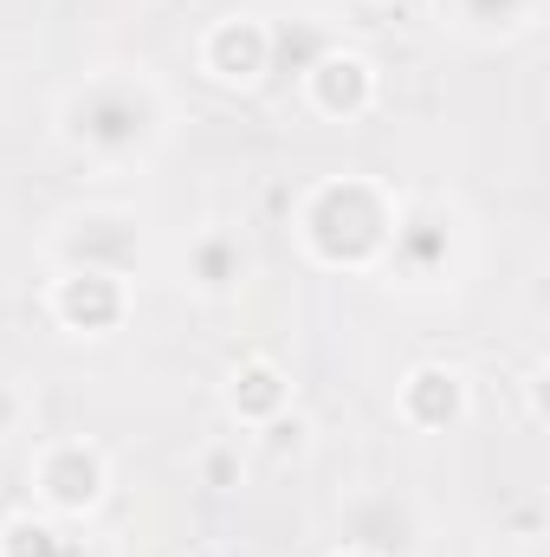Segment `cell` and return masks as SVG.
<instances>
[{"mask_svg": "<svg viewBox=\"0 0 550 557\" xmlns=\"http://www.w3.org/2000/svg\"><path fill=\"white\" fill-rule=\"evenodd\" d=\"M182 292L201 298V305H234L253 278V247L234 234V227H201L188 247H182Z\"/></svg>", "mask_w": 550, "mask_h": 557, "instance_id": "obj_10", "label": "cell"}, {"mask_svg": "<svg viewBox=\"0 0 550 557\" xmlns=\"http://www.w3.org/2000/svg\"><path fill=\"white\" fill-rule=\"evenodd\" d=\"M52 131L91 169H137L168 137V104H162L155 78H142L130 65H104L59 98Z\"/></svg>", "mask_w": 550, "mask_h": 557, "instance_id": "obj_2", "label": "cell"}, {"mask_svg": "<svg viewBox=\"0 0 550 557\" xmlns=\"http://www.w3.org/2000/svg\"><path fill=\"white\" fill-rule=\"evenodd\" d=\"M545 363H538V370H532V376H525V409H532V421H538V428H545Z\"/></svg>", "mask_w": 550, "mask_h": 557, "instance_id": "obj_18", "label": "cell"}, {"mask_svg": "<svg viewBox=\"0 0 550 557\" xmlns=\"http://www.w3.org/2000/svg\"><path fill=\"white\" fill-rule=\"evenodd\" d=\"M137 311V285L124 273H85V267H52L46 278V318L65 331V337H117Z\"/></svg>", "mask_w": 550, "mask_h": 557, "instance_id": "obj_6", "label": "cell"}, {"mask_svg": "<svg viewBox=\"0 0 550 557\" xmlns=\"http://www.w3.org/2000/svg\"><path fill=\"white\" fill-rule=\"evenodd\" d=\"M137 260H142V227L130 208H72L52 227V267L137 278Z\"/></svg>", "mask_w": 550, "mask_h": 557, "instance_id": "obj_8", "label": "cell"}, {"mask_svg": "<svg viewBox=\"0 0 550 557\" xmlns=\"http://www.w3.org/2000/svg\"><path fill=\"white\" fill-rule=\"evenodd\" d=\"M298 98H304V111L317 117V124H363L376 104H383V72H376V59L370 52H357V46H324L304 72H298Z\"/></svg>", "mask_w": 550, "mask_h": 557, "instance_id": "obj_7", "label": "cell"}, {"mask_svg": "<svg viewBox=\"0 0 550 557\" xmlns=\"http://www.w3.org/2000/svg\"><path fill=\"white\" fill-rule=\"evenodd\" d=\"M253 441H260L273 460H304V454H311V421L298 416V409H285V416H273L266 428H253Z\"/></svg>", "mask_w": 550, "mask_h": 557, "instance_id": "obj_16", "label": "cell"}, {"mask_svg": "<svg viewBox=\"0 0 550 557\" xmlns=\"http://www.w3.org/2000/svg\"><path fill=\"white\" fill-rule=\"evenodd\" d=\"M343 545H363L376 557H414L421 519H414L409 499H396V493H363V499L343 506Z\"/></svg>", "mask_w": 550, "mask_h": 557, "instance_id": "obj_12", "label": "cell"}, {"mask_svg": "<svg viewBox=\"0 0 550 557\" xmlns=\"http://www.w3.org/2000/svg\"><path fill=\"white\" fill-rule=\"evenodd\" d=\"M473 416V383L460 363H414L396 383V421L409 434H453Z\"/></svg>", "mask_w": 550, "mask_h": 557, "instance_id": "obj_9", "label": "cell"}, {"mask_svg": "<svg viewBox=\"0 0 550 557\" xmlns=\"http://www.w3.org/2000/svg\"><path fill=\"white\" fill-rule=\"evenodd\" d=\"M0 557H78V539L65 532V519L26 506L0 519Z\"/></svg>", "mask_w": 550, "mask_h": 557, "instance_id": "obj_14", "label": "cell"}, {"mask_svg": "<svg viewBox=\"0 0 550 557\" xmlns=\"http://www.w3.org/2000/svg\"><path fill=\"white\" fill-rule=\"evenodd\" d=\"M370 7H383V0H370Z\"/></svg>", "mask_w": 550, "mask_h": 557, "instance_id": "obj_21", "label": "cell"}, {"mask_svg": "<svg viewBox=\"0 0 550 557\" xmlns=\"http://www.w3.org/2000/svg\"><path fill=\"white\" fill-rule=\"evenodd\" d=\"M195 65L214 91H260L273 78V20L253 7H227L201 26Z\"/></svg>", "mask_w": 550, "mask_h": 557, "instance_id": "obj_5", "label": "cell"}, {"mask_svg": "<svg viewBox=\"0 0 550 557\" xmlns=\"http://www.w3.org/2000/svg\"><path fill=\"white\" fill-rule=\"evenodd\" d=\"M324 557H376V552H363V545H337V552H324Z\"/></svg>", "mask_w": 550, "mask_h": 557, "instance_id": "obj_20", "label": "cell"}, {"mask_svg": "<svg viewBox=\"0 0 550 557\" xmlns=\"http://www.w3.org/2000/svg\"><path fill=\"white\" fill-rule=\"evenodd\" d=\"M26 486H33V506L52 512V519H91L104 499H111V454L91 441V434H52L33 447V467H26Z\"/></svg>", "mask_w": 550, "mask_h": 557, "instance_id": "obj_4", "label": "cell"}, {"mask_svg": "<svg viewBox=\"0 0 550 557\" xmlns=\"http://www.w3.org/2000/svg\"><path fill=\"white\" fill-rule=\"evenodd\" d=\"M195 467H201V486H214V493H234V486L247 480V467H240V447H208Z\"/></svg>", "mask_w": 550, "mask_h": 557, "instance_id": "obj_17", "label": "cell"}, {"mask_svg": "<svg viewBox=\"0 0 550 557\" xmlns=\"http://www.w3.org/2000/svg\"><path fill=\"white\" fill-rule=\"evenodd\" d=\"M221 409L240 421L247 434H253V428H266L273 416L298 409V403H291V370H285L278 357H266V350L234 357V363H227V376H221Z\"/></svg>", "mask_w": 550, "mask_h": 557, "instance_id": "obj_11", "label": "cell"}, {"mask_svg": "<svg viewBox=\"0 0 550 557\" xmlns=\"http://www.w3.org/2000/svg\"><path fill=\"white\" fill-rule=\"evenodd\" d=\"M402 195L383 175H317L291 201V240L317 273H383Z\"/></svg>", "mask_w": 550, "mask_h": 557, "instance_id": "obj_1", "label": "cell"}, {"mask_svg": "<svg viewBox=\"0 0 550 557\" xmlns=\"http://www.w3.org/2000/svg\"><path fill=\"white\" fill-rule=\"evenodd\" d=\"M460 260H466V221H460V208L440 201V195H414V201H402L383 273L414 285V292H440V285H453Z\"/></svg>", "mask_w": 550, "mask_h": 557, "instance_id": "obj_3", "label": "cell"}, {"mask_svg": "<svg viewBox=\"0 0 550 557\" xmlns=\"http://www.w3.org/2000/svg\"><path fill=\"white\" fill-rule=\"evenodd\" d=\"M324 46L330 33L317 20H273V72H304Z\"/></svg>", "mask_w": 550, "mask_h": 557, "instance_id": "obj_15", "label": "cell"}, {"mask_svg": "<svg viewBox=\"0 0 550 557\" xmlns=\"http://www.w3.org/2000/svg\"><path fill=\"white\" fill-rule=\"evenodd\" d=\"M499 557H545V545H512V552H499Z\"/></svg>", "mask_w": 550, "mask_h": 557, "instance_id": "obj_19", "label": "cell"}, {"mask_svg": "<svg viewBox=\"0 0 550 557\" xmlns=\"http://www.w3.org/2000/svg\"><path fill=\"white\" fill-rule=\"evenodd\" d=\"M434 7L473 46H512L545 20V0H434Z\"/></svg>", "mask_w": 550, "mask_h": 557, "instance_id": "obj_13", "label": "cell"}]
</instances>
